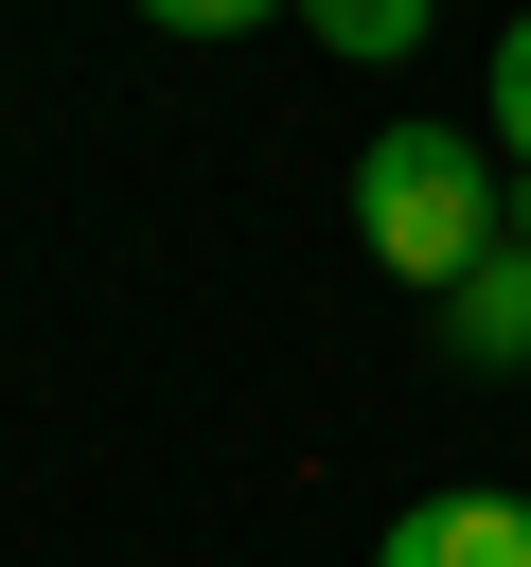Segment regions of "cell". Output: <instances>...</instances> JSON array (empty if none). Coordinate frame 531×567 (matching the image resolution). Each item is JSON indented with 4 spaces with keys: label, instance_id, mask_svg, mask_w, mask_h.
<instances>
[{
    "label": "cell",
    "instance_id": "6da1fadb",
    "mask_svg": "<svg viewBox=\"0 0 531 567\" xmlns=\"http://www.w3.org/2000/svg\"><path fill=\"white\" fill-rule=\"evenodd\" d=\"M354 248L442 301L478 248H513V159L460 142V124H372V142H354Z\"/></svg>",
    "mask_w": 531,
    "mask_h": 567
},
{
    "label": "cell",
    "instance_id": "7a4b0ae2",
    "mask_svg": "<svg viewBox=\"0 0 531 567\" xmlns=\"http://www.w3.org/2000/svg\"><path fill=\"white\" fill-rule=\"evenodd\" d=\"M425 337H442L460 372H531V230H513V248H478V266L425 301Z\"/></svg>",
    "mask_w": 531,
    "mask_h": 567
},
{
    "label": "cell",
    "instance_id": "3957f363",
    "mask_svg": "<svg viewBox=\"0 0 531 567\" xmlns=\"http://www.w3.org/2000/svg\"><path fill=\"white\" fill-rule=\"evenodd\" d=\"M372 567H531V496H407L389 532H372Z\"/></svg>",
    "mask_w": 531,
    "mask_h": 567
},
{
    "label": "cell",
    "instance_id": "277c9868",
    "mask_svg": "<svg viewBox=\"0 0 531 567\" xmlns=\"http://www.w3.org/2000/svg\"><path fill=\"white\" fill-rule=\"evenodd\" d=\"M425 18H442V0H301V35H319V53H354V71L425 53Z\"/></svg>",
    "mask_w": 531,
    "mask_h": 567
},
{
    "label": "cell",
    "instance_id": "5b68a950",
    "mask_svg": "<svg viewBox=\"0 0 531 567\" xmlns=\"http://www.w3.org/2000/svg\"><path fill=\"white\" fill-rule=\"evenodd\" d=\"M478 142H496V159L531 177V0L496 18V71H478Z\"/></svg>",
    "mask_w": 531,
    "mask_h": 567
},
{
    "label": "cell",
    "instance_id": "8992f818",
    "mask_svg": "<svg viewBox=\"0 0 531 567\" xmlns=\"http://www.w3.org/2000/svg\"><path fill=\"white\" fill-rule=\"evenodd\" d=\"M159 35H266V18H301V0H142Z\"/></svg>",
    "mask_w": 531,
    "mask_h": 567
}]
</instances>
